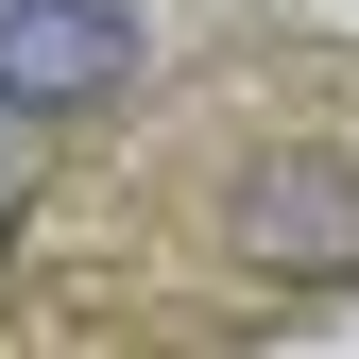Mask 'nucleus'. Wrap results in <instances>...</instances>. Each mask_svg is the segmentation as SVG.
Masks as SVG:
<instances>
[{
	"label": "nucleus",
	"instance_id": "nucleus-1",
	"mask_svg": "<svg viewBox=\"0 0 359 359\" xmlns=\"http://www.w3.org/2000/svg\"><path fill=\"white\" fill-rule=\"evenodd\" d=\"M205 240L240 257V274H274V291L359 274V154H325V137L240 154V171H222V205H205Z\"/></svg>",
	"mask_w": 359,
	"mask_h": 359
},
{
	"label": "nucleus",
	"instance_id": "nucleus-2",
	"mask_svg": "<svg viewBox=\"0 0 359 359\" xmlns=\"http://www.w3.org/2000/svg\"><path fill=\"white\" fill-rule=\"evenodd\" d=\"M120 69H137L120 0H0V103H103Z\"/></svg>",
	"mask_w": 359,
	"mask_h": 359
}]
</instances>
